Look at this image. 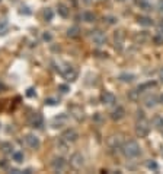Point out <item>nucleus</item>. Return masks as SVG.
<instances>
[{"label":"nucleus","instance_id":"nucleus-21","mask_svg":"<svg viewBox=\"0 0 163 174\" xmlns=\"http://www.w3.org/2000/svg\"><path fill=\"white\" fill-rule=\"evenodd\" d=\"M58 13L63 16V18H69V15H70V10H69V7L64 6V5H58Z\"/></svg>","mask_w":163,"mask_h":174},{"label":"nucleus","instance_id":"nucleus-36","mask_svg":"<svg viewBox=\"0 0 163 174\" xmlns=\"http://www.w3.org/2000/svg\"><path fill=\"white\" fill-rule=\"evenodd\" d=\"M119 2H124V0H119Z\"/></svg>","mask_w":163,"mask_h":174},{"label":"nucleus","instance_id":"nucleus-25","mask_svg":"<svg viewBox=\"0 0 163 174\" xmlns=\"http://www.w3.org/2000/svg\"><path fill=\"white\" fill-rule=\"evenodd\" d=\"M52 16H54V12H52L51 9H45V10H44V18H45L47 22L52 20Z\"/></svg>","mask_w":163,"mask_h":174},{"label":"nucleus","instance_id":"nucleus-33","mask_svg":"<svg viewBox=\"0 0 163 174\" xmlns=\"http://www.w3.org/2000/svg\"><path fill=\"white\" fill-rule=\"evenodd\" d=\"M5 89H6V87H5V85H3V83H2V82H0V92H3V91H5Z\"/></svg>","mask_w":163,"mask_h":174},{"label":"nucleus","instance_id":"nucleus-23","mask_svg":"<svg viewBox=\"0 0 163 174\" xmlns=\"http://www.w3.org/2000/svg\"><path fill=\"white\" fill-rule=\"evenodd\" d=\"M74 110H79L77 106H73V107L70 108V111H72V113L74 111ZM73 117H74L76 120H83V117H85V116H83V110H80L79 113H74V114H73Z\"/></svg>","mask_w":163,"mask_h":174},{"label":"nucleus","instance_id":"nucleus-29","mask_svg":"<svg viewBox=\"0 0 163 174\" xmlns=\"http://www.w3.org/2000/svg\"><path fill=\"white\" fill-rule=\"evenodd\" d=\"M45 104H47V106H55V104H57V101L54 100V98H47Z\"/></svg>","mask_w":163,"mask_h":174},{"label":"nucleus","instance_id":"nucleus-27","mask_svg":"<svg viewBox=\"0 0 163 174\" xmlns=\"http://www.w3.org/2000/svg\"><path fill=\"white\" fill-rule=\"evenodd\" d=\"M58 91L61 94H67L69 92V87L67 85H58Z\"/></svg>","mask_w":163,"mask_h":174},{"label":"nucleus","instance_id":"nucleus-5","mask_svg":"<svg viewBox=\"0 0 163 174\" xmlns=\"http://www.w3.org/2000/svg\"><path fill=\"white\" fill-rule=\"evenodd\" d=\"M90 38L93 41V44H96V46H104L105 43H106V35L105 32H102L101 29H95V31H92L90 34Z\"/></svg>","mask_w":163,"mask_h":174},{"label":"nucleus","instance_id":"nucleus-2","mask_svg":"<svg viewBox=\"0 0 163 174\" xmlns=\"http://www.w3.org/2000/svg\"><path fill=\"white\" fill-rule=\"evenodd\" d=\"M57 72H58L66 80H69V82H73V80H76V78H77V70H76V67L70 66V65H58V66H57Z\"/></svg>","mask_w":163,"mask_h":174},{"label":"nucleus","instance_id":"nucleus-6","mask_svg":"<svg viewBox=\"0 0 163 174\" xmlns=\"http://www.w3.org/2000/svg\"><path fill=\"white\" fill-rule=\"evenodd\" d=\"M83 164H85V158H83V155L82 154L76 152V154L72 155V158H70V165H72L73 168L79 170V168L83 167Z\"/></svg>","mask_w":163,"mask_h":174},{"label":"nucleus","instance_id":"nucleus-15","mask_svg":"<svg viewBox=\"0 0 163 174\" xmlns=\"http://www.w3.org/2000/svg\"><path fill=\"white\" fill-rule=\"evenodd\" d=\"M144 104H146V107H149V108L154 107V106L157 104V98L154 97V95H149V97L144 100Z\"/></svg>","mask_w":163,"mask_h":174},{"label":"nucleus","instance_id":"nucleus-14","mask_svg":"<svg viewBox=\"0 0 163 174\" xmlns=\"http://www.w3.org/2000/svg\"><path fill=\"white\" fill-rule=\"evenodd\" d=\"M122 40H124V34H122V31H118V32H115V48L121 50Z\"/></svg>","mask_w":163,"mask_h":174},{"label":"nucleus","instance_id":"nucleus-12","mask_svg":"<svg viewBox=\"0 0 163 174\" xmlns=\"http://www.w3.org/2000/svg\"><path fill=\"white\" fill-rule=\"evenodd\" d=\"M154 43L157 44H163V20L157 25V31H156V37H154Z\"/></svg>","mask_w":163,"mask_h":174},{"label":"nucleus","instance_id":"nucleus-11","mask_svg":"<svg viewBox=\"0 0 163 174\" xmlns=\"http://www.w3.org/2000/svg\"><path fill=\"white\" fill-rule=\"evenodd\" d=\"M125 116V110L122 107H117L114 111H112V114H111V119L112 120H121L122 117Z\"/></svg>","mask_w":163,"mask_h":174},{"label":"nucleus","instance_id":"nucleus-16","mask_svg":"<svg viewBox=\"0 0 163 174\" xmlns=\"http://www.w3.org/2000/svg\"><path fill=\"white\" fill-rule=\"evenodd\" d=\"M79 34H80V28H79L77 25L70 27L69 29H67V35H69V37H72V38H76V37H79Z\"/></svg>","mask_w":163,"mask_h":174},{"label":"nucleus","instance_id":"nucleus-9","mask_svg":"<svg viewBox=\"0 0 163 174\" xmlns=\"http://www.w3.org/2000/svg\"><path fill=\"white\" fill-rule=\"evenodd\" d=\"M25 142L28 143V146L32 148V149H38L39 145H41L39 139L35 136V135H26V136H25Z\"/></svg>","mask_w":163,"mask_h":174},{"label":"nucleus","instance_id":"nucleus-10","mask_svg":"<svg viewBox=\"0 0 163 174\" xmlns=\"http://www.w3.org/2000/svg\"><path fill=\"white\" fill-rule=\"evenodd\" d=\"M51 167L54 171H63L66 167V160L61 158V157H60V158H54L51 162Z\"/></svg>","mask_w":163,"mask_h":174},{"label":"nucleus","instance_id":"nucleus-20","mask_svg":"<svg viewBox=\"0 0 163 174\" xmlns=\"http://www.w3.org/2000/svg\"><path fill=\"white\" fill-rule=\"evenodd\" d=\"M153 124L156 126V129L163 130V116H156V117L153 119Z\"/></svg>","mask_w":163,"mask_h":174},{"label":"nucleus","instance_id":"nucleus-31","mask_svg":"<svg viewBox=\"0 0 163 174\" xmlns=\"http://www.w3.org/2000/svg\"><path fill=\"white\" fill-rule=\"evenodd\" d=\"M157 9H159V12H162L163 13V0H159V3H157Z\"/></svg>","mask_w":163,"mask_h":174},{"label":"nucleus","instance_id":"nucleus-35","mask_svg":"<svg viewBox=\"0 0 163 174\" xmlns=\"http://www.w3.org/2000/svg\"><path fill=\"white\" fill-rule=\"evenodd\" d=\"M159 101H160V102L163 104V95H160V98H159Z\"/></svg>","mask_w":163,"mask_h":174},{"label":"nucleus","instance_id":"nucleus-13","mask_svg":"<svg viewBox=\"0 0 163 174\" xmlns=\"http://www.w3.org/2000/svg\"><path fill=\"white\" fill-rule=\"evenodd\" d=\"M154 87H156L154 82H147V83H144V85H140L137 89H134V92H136V94H141V92H144L146 89H149V88H154Z\"/></svg>","mask_w":163,"mask_h":174},{"label":"nucleus","instance_id":"nucleus-30","mask_svg":"<svg viewBox=\"0 0 163 174\" xmlns=\"http://www.w3.org/2000/svg\"><path fill=\"white\" fill-rule=\"evenodd\" d=\"M26 95H28L29 98H34V97H35V91H34V88H29V89L26 91Z\"/></svg>","mask_w":163,"mask_h":174},{"label":"nucleus","instance_id":"nucleus-17","mask_svg":"<svg viewBox=\"0 0 163 174\" xmlns=\"http://www.w3.org/2000/svg\"><path fill=\"white\" fill-rule=\"evenodd\" d=\"M137 3L143 10H151V0H137Z\"/></svg>","mask_w":163,"mask_h":174},{"label":"nucleus","instance_id":"nucleus-32","mask_svg":"<svg viewBox=\"0 0 163 174\" xmlns=\"http://www.w3.org/2000/svg\"><path fill=\"white\" fill-rule=\"evenodd\" d=\"M44 40L50 41V40H51V35H50V34H44Z\"/></svg>","mask_w":163,"mask_h":174},{"label":"nucleus","instance_id":"nucleus-7","mask_svg":"<svg viewBox=\"0 0 163 174\" xmlns=\"http://www.w3.org/2000/svg\"><path fill=\"white\" fill-rule=\"evenodd\" d=\"M29 124L32 127H37V129L42 127V124H44V117H42V114H39V113L31 114V117H29Z\"/></svg>","mask_w":163,"mask_h":174},{"label":"nucleus","instance_id":"nucleus-1","mask_svg":"<svg viewBox=\"0 0 163 174\" xmlns=\"http://www.w3.org/2000/svg\"><path fill=\"white\" fill-rule=\"evenodd\" d=\"M140 152V145L136 141H127L122 145V154L125 155V158H137Z\"/></svg>","mask_w":163,"mask_h":174},{"label":"nucleus","instance_id":"nucleus-8","mask_svg":"<svg viewBox=\"0 0 163 174\" xmlns=\"http://www.w3.org/2000/svg\"><path fill=\"white\" fill-rule=\"evenodd\" d=\"M115 101H117L115 95L112 94V92H109V91H105L101 95V102L105 104V106H112V104H115Z\"/></svg>","mask_w":163,"mask_h":174},{"label":"nucleus","instance_id":"nucleus-18","mask_svg":"<svg viewBox=\"0 0 163 174\" xmlns=\"http://www.w3.org/2000/svg\"><path fill=\"white\" fill-rule=\"evenodd\" d=\"M138 24L143 25V27H150V25H153V20H151V18H147V16H140Z\"/></svg>","mask_w":163,"mask_h":174},{"label":"nucleus","instance_id":"nucleus-4","mask_svg":"<svg viewBox=\"0 0 163 174\" xmlns=\"http://www.w3.org/2000/svg\"><path fill=\"white\" fill-rule=\"evenodd\" d=\"M79 138V133L74 130V129H67L64 133L61 135V138H60V141H63L64 143H67V145H70V143H73L74 141H77Z\"/></svg>","mask_w":163,"mask_h":174},{"label":"nucleus","instance_id":"nucleus-22","mask_svg":"<svg viewBox=\"0 0 163 174\" xmlns=\"http://www.w3.org/2000/svg\"><path fill=\"white\" fill-rule=\"evenodd\" d=\"M134 79H136V76L133 73H121L119 75V80H122V82H133Z\"/></svg>","mask_w":163,"mask_h":174},{"label":"nucleus","instance_id":"nucleus-19","mask_svg":"<svg viewBox=\"0 0 163 174\" xmlns=\"http://www.w3.org/2000/svg\"><path fill=\"white\" fill-rule=\"evenodd\" d=\"M82 19L85 20V22H95L96 16L92 13V12H83V13H82Z\"/></svg>","mask_w":163,"mask_h":174},{"label":"nucleus","instance_id":"nucleus-34","mask_svg":"<svg viewBox=\"0 0 163 174\" xmlns=\"http://www.w3.org/2000/svg\"><path fill=\"white\" fill-rule=\"evenodd\" d=\"M159 78H160V80L163 82V69L160 70V72H159Z\"/></svg>","mask_w":163,"mask_h":174},{"label":"nucleus","instance_id":"nucleus-26","mask_svg":"<svg viewBox=\"0 0 163 174\" xmlns=\"http://www.w3.org/2000/svg\"><path fill=\"white\" fill-rule=\"evenodd\" d=\"M0 146L3 148L2 151H3L5 154H7V152H12V151H10V149H12V145H10V143H2Z\"/></svg>","mask_w":163,"mask_h":174},{"label":"nucleus","instance_id":"nucleus-24","mask_svg":"<svg viewBox=\"0 0 163 174\" xmlns=\"http://www.w3.org/2000/svg\"><path fill=\"white\" fill-rule=\"evenodd\" d=\"M12 160L15 161V162H22V161H23V152H20V151L12 152Z\"/></svg>","mask_w":163,"mask_h":174},{"label":"nucleus","instance_id":"nucleus-3","mask_svg":"<svg viewBox=\"0 0 163 174\" xmlns=\"http://www.w3.org/2000/svg\"><path fill=\"white\" fill-rule=\"evenodd\" d=\"M149 132H150V123L141 116V119L136 124V135H137L138 138H146L149 135Z\"/></svg>","mask_w":163,"mask_h":174},{"label":"nucleus","instance_id":"nucleus-28","mask_svg":"<svg viewBox=\"0 0 163 174\" xmlns=\"http://www.w3.org/2000/svg\"><path fill=\"white\" fill-rule=\"evenodd\" d=\"M147 168H150V170H157V164L154 161H149L147 162Z\"/></svg>","mask_w":163,"mask_h":174}]
</instances>
